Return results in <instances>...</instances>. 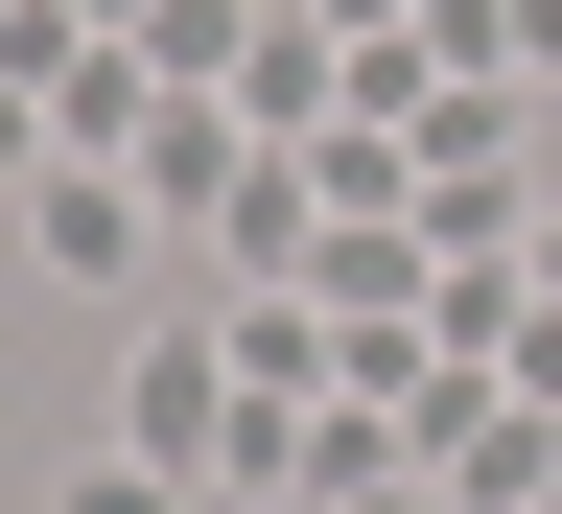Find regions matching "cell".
I'll use <instances>...</instances> for the list:
<instances>
[]
</instances>
